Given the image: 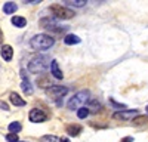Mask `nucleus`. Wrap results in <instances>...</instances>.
Segmentation results:
<instances>
[{"label":"nucleus","mask_w":148,"mask_h":142,"mask_svg":"<svg viewBox=\"0 0 148 142\" xmlns=\"http://www.w3.org/2000/svg\"><path fill=\"white\" fill-rule=\"evenodd\" d=\"M10 22L14 24L16 28H24V27L27 25V19L22 18V16H14V18L10 19Z\"/></svg>","instance_id":"nucleus-14"},{"label":"nucleus","mask_w":148,"mask_h":142,"mask_svg":"<svg viewBox=\"0 0 148 142\" xmlns=\"http://www.w3.org/2000/svg\"><path fill=\"white\" fill-rule=\"evenodd\" d=\"M16 9H18V6H16L14 2H8V3H5V5H3V12H5L6 15L15 14V12H16Z\"/></svg>","instance_id":"nucleus-16"},{"label":"nucleus","mask_w":148,"mask_h":142,"mask_svg":"<svg viewBox=\"0 0 148 142\" xmlns=\"http://www.w3.org/2000/svg\"><path fill=\"white\" fill-rule=\"evenodd\" d=\"M135 122H136L138 124H139V123H145V122H147V117H141V118H138V120H135Z\"/></svg>","instance_id":"nucleus-24"},{"label":"nucleus","mask_w":148,"mask_h":142,"mask_svg":"<svg viewBox=\"0 0 148 142\" xmlns=\"http://www.w3.org/2000/svg\"><path fill=\"white\" fill-rule=\"evenodd\" d=\"M21 77H22V81H21V89H22V92L25 93V95H33V86H31V83H30V80H28V77L25 76V71L24 70H21Z\"/></svg>","instance_id":"nucleus-8"},{"label":"nucleus","mask_w":148,"mask_h":142,"mask_svg":"<svg viewBox=\"0 0 148 142\" xmlns=\"http://www.w3.org/2000/svg\"><path fill=\"white\" fill-rule=\"evenodd\" d=\"M145 113H147V114H148V105H147V108H145Z\"/></svg>","instance_id":"nucleus-29"},{"label":"nucleus","mask_w":148,"mask_h":142,"mask_svg":"<svg viewBox=\"0 0 148 142\" xmlns=\"http://www.w3.org/2000/svg\"><path fill=\"white\" fill-rule=\"evenodd\" d=\"M55 44V39L49 34H37L30 40V46L34 51H47Z\"/></svg>","instance_id":"nucleus-1"},{"label":"nucleus","mask_w":148,"mask_h":142,"mask_svg":"<svg viewBox=\"0 0 148 142\" xmlns=\"http://www.w3.org/2000/svg\"><path fill=\"white\" fill-rule=\"evenodd\" d=\"M9 98H10V102L14 104L15 106H24V105H25V99H22L19 95L15 93V92H12Z\"/></svg>","instance_id":"nucleus-12"},{"label":"nucleus","mask_w":148,"mask_h":142,"mask_svg":"<svg viewBox=\"0 0 148 142\" xmlns=\"http://www.w3.org/2000/svg\"><path fill=\"white\" fill-rule=\"evenodd\" d=\"M80 132H82V126H79V124H70V126H67V133L70 136H79Z\"/></svg>","instance_id":"nucleus-15"},{"label":"nucleus","mask_w":148,"mask_h":142,"mask_svg":"<svg viewBox=\"0 0 148 142\" xmlns=\"http://www.w3.org/2000/svg\"><path fill=\"white\" fill-rule=\"evenodd\" d=\"M0 110H3V111H9V105H8L5 101H0Z\"/></svg>","instance_id":"nucleus-23"},{"label":"nucleus","mask_w":148,"mask_h":142,"mask_svg":"<svg viewBox=\"0 0 148 142\" xmlns=\"http://www.w3.org/2000/svg\"><path fill=\"white\" fill-rule=\"evenodd\" d=\"M80 42H82V39L79 37V36H76V34H67L65 37H64V43L68 44V46H71V44H79Z\"/></svg>","instance_id":"nucleus-13"},{"label":"nucleus","mask_w":148,"mask_h":142,"mask_svg":"<svg viewBox=\"0 0 148 142\" xmlns=\"http://www.w3.org/2000/svg\"><path fill=\"white\" fill-rule=\"evenodd\" d=\"M86 3V0H67V2H64V5L67 6H74V8H83Z\"/></svg>","instance_id":"nucleus-17"},{"label":"nucleus","mask_w":148,"mask_h":142,"mask_svg":"<svg viewBox=\"0 0 148 142\" xmlns=\"http://www.w3.org/2000/svg\"><path fill=\"white\" fill-rule=\"evenodd\" d=\"M49 65H51V61H49V58L40 55V56L33 58L31 61H30V64H28V71H30V73H33V74L43 73V71H45Z\"/></svg>","instance_id":"nucleus-2"},{"label":"nucleus","mask_w":148,"mask_h":142,"mask_svg":"<svg viewBox=\"0 0 148 142\" xmlns=\"http://www.w3.org/2000/svg\"><path fill=\"white\" fill-rule=\"evenodd\" d=\"M89 99H90L89 98V90H80L68 101L67 106H68V110H79V108H82V105L84 102H88Z\"/></svg>","instance_id":"nucleus-3"},{"label":"nucleus","mask_w":148,"mask_h":142,"mask_svg":"<svg viewBox=\"0 0 148 142\" xmlns=\"http://www.w3.org/2000/svg\"><path fill=\"white\" fill-rule=\"evenodd\" d=\"M0 53H2V58L5 59V61L9 62L12 59V56H14V49H12V46H9V44H3Z\"/></svg>","instance_id":"nucleus-9"},{"label":"nucleus","mask_w":148,"mask_h":142,"mask_svg":"<svg viewBox=\"0 0 148 142\" xmlns=\"http://www.w3.org/2000/svg\"><path fill=\"white\" fill-rule=\"evenodd\" d=\"M24 3H30V5H34V3H40L39 0H25Z\"/></svg>","instance_id":"nucleus-25"},{"label":"nucleus","mask_w":148,"mask_h":142,"mask_svg":"<svg viewBox=\"0 0 148 142\" xmlns=\"http://www.w3.org/2000/svg\"><path fill=\"white\" fill-rule=\"evenodd\" d=\"M6 141H8V142H19L16 133H9V135L6 136Z\"/></svg>","instance_id":"nucleus-21"},{"label":"nucleus","mask_w":148,"mask_h":142,"mask_svg":"<svg viewBox=\"0 0 148 142\" xmlns=\"http://www.w3.org/2000/svg\"><path fill=\"white\" fill-rule=\"evenodd\" d=\"M8 129H9V132H10V133H16V135H18V132L22 129V126H21L19 122H12V123L9 124Z\"/></svg>","instance_id":"nucleus-18"},{"label":"nucleus","mask_w":148,"mask_h":142,"mask_svg":"<svg viewBox=\"0 0 148 142\" xmlns=\"http://www.w3.org/2000/svg\"><path fill=\"white\" fill-rule=\"evenodd\" d=\"M67 93H68V87L65 86H51L46 89V95L51 98H62Z\"/></svg>","instance_id":"nucleus-6"},{"label":"nucleus","mask_w":148,"mask_h":142,"mask_svg":"<svg viewBox=\"0 0 148 142\" xmlns=\"http://www.w3.org/2000/svg\"><path fill=\"white\" fill-rule=\"evenodd\" d=\"M51 10H52V14L55 18L58 19H70L74 16V10L62 6V5H52L51 6Z\"/></svg>","instance_id":"nucleus-4"},{"label":"nucleus","mask_w":148,"mask_h":142,"mask_svg":"<svg viewBox=\"0 0 148 142\" xmlns=\"http://www.w3.org/2000/svg\"><path fill=\"white\" fill-rule=\"evenodd\" d=\"M51 73H52V74H53V77H55V79H58V80H61V79L64 77L62 71L59 70V65H58V61H56V59L51 61Z\"/></svg>","instance_id":"nucleus-10"},{"label":"nucleus","mask_w":148,"mask_h":142,"mask_svg":"<svg viewBox=\"0 0 148 142\" xmlns=\"http://www.w3.org/2000/svg\"><path fill=\"white\" fill-rule=\"evenodd\" d=\"M110 104L114 106V108H126V105L125 104H119V102H116L113 98H110Z\"/></svg>","instance_id":"nucleus-22"},{"label":"nucleus","mask_w":148,"mask_h":142,"mask_svg":"<svg viewBox=\"0 0 148 142\" xmlns=\"http://www.w3.org/2000/svg\"><path fill=\"white\" fill-rule=\"evenodd\" d=\"M2 44H3V31L0 30V46H2Z\"/></svg>","instance_id":"nucleus-27"},{"label":"nucleus","mask_w":148,"mask_h":142,"mask_svg":"<svg viewBox=\"0 0 148 142\" xmlns=\"http://www.w3.org/2000/svg\"><path fill=\"white\" fill-rule=\"evenodd\" d=\"M86 108L89 110V113L92 111V113H98V111H101V108H102V105H101V102L98 101V99H89L88 101V106Z\"/></svg>","instance_id":"nucleus-11"},{"label":"nucleus","mask_w":148,"mask_h":142,"mask_svg":"<svg viewBox=\"0 0 148 142\" xmlns=\"http://www.w3.org/2000/svg\"><path fill=\"white\" fill-rule=\"evenodd\" d=\"M40 142H59V139L55 135H45L40 138Z\"/></svg>","instance_id":"nucleus-19"},{"label":"nucleus","mask_w":148,"mask_h":142,"mask_svg":"<svg viewBox=\"0 0 148 142\" xmlns=\"http://www.w3.org/2000/svg\"><path fill=\"white\" fill-rule=\"evenodd\" d=\"M59 142H70V139H67V138H61Z\"/></svg>","instance_id":"nucleus-28"},{"label":"nucleus","mask_w":148,"mask_h":142,"mask_svg":"<svg viewBox=\"0 0 148 142\" xmlns=\"http://www.w3.org/2000/svg\"><path fill=\"white\" fill-rule=\"evenodd\" d=\"M22 142H27V141H22Z\"/></svg>","instance_id":"nucleus-30"},{"label":"nucleus","mask_w":148,"mask_h":142,"mask_svg":"<svg viewBox=\"0 0 148 142\" xmlns=\"http://www.w3.org/2000/svg\"><path fill=\"white\" fill-rule=\"evenodd\" d=\"M89 114H90V113H89V110L86 108V106H82V108L77 110V117H79V118H86Z\"/></svg>","instance_id":"nucleus-20"},{"label":"nucleus","mask_w":148,"mask_h":142,"mask_svg":"<svg viewBox=\"0 0 148 142\" xmlns=\"http://www.w3.org/2000/svg\"><path fill=\"white\" fill-rule=\"evenodd\" d=\"M121 142H133V138H132V136H127V138H125V139H123Z\"/></svg>","instance_id":"nucleus-26"},{"label":"nucleus","mask_w":148,"mask_h":142,"mask_svg":"<svg viewBox=\"0 0 148 142\" xmlns=\"http://www.w3.org/2000/svg\"><path fill=\"white\" fill-rule=\"evenodd\" d=\"M28 118H30V122H33V123H43V122H46L47 115H46V113L43 110L33 108L30 111V114H28Z\"/></svg>","instance_id":"nucleus-7"},{"label":"nucleus","mask_w":148,"mask_h":142,"mask_svg":"<svg viewBox=\"0 0 148 142\" xmlns=\"http://www.w3.org/2000/svg\"><path fill=\"white\" fill-rule=\"evenodd\" d=\"M138 115H139V110H120L113 114V118L121 122H129V120H135Z\"/></svg>","instance_id":"nucleus-5"}]
</instances>
